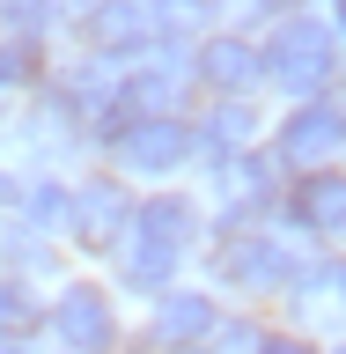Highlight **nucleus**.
I'll return each instance as SVG.
<instances>
[{
	"mask_svg": "<svg viewBox=\"0 0 346 354\" xmlns=\"http://www.w3.org/2000/svg\"><path fill=\"white\" fill-rule=\"evenodd\" d=\"M258 66L287 88V96H317V88L339 74V37H331L325 22H302V15H295V22L273 30V44L258 52Z\"/></svg>",
	"mask_w": 346,
	"mask_h": 354,
	"instance_id": "obj_1",
	"label": "nucleus"
},
{
	"mask_svg": "<svg viewBox=\"0 0 346 354\" xmlns=\"http://www.w3.org/2000/svg\"><path fill=\"white\" fill-rule=\"evenodd\" d=\"M192 229H199V214L184 199H148V207H133V273H140V281H170V266L184 259Z\"/></svg>",
	"mask_w": 346,
	"mask_h": 354,
	"instance_id": "obj_2",
	"label": "nucleus"
},
{
	"mask_svg": "<svg viewBox=\"0 0 346 354\" xmlns=\"http://www.w3.org/2000/svg\"><path fill=\"white\" fill-rule=\"evenodd\" d=\"M52 332H59L66 354H104L110 347V303L96 288H66L59 303H52Z\"/></svg>",
	"mask_w": 346,
	"mask_h": 354,
	"instance_id": "obj_3",
	"label": "nucleus"
},
{
	"mask_svg": "<svg viewBox=\"0 0 346 354\" xmlns=\"http://www.w3.org/2000/svg\"><path fill=\"white\" fill-rule=\"evenodd\" d=\"M331 148H346V111L339 104H302L280 126V155L287 162H325Z\"/></svg>",
	"mask_w": 346,
	"mask_h": 354,
	"instance_id": "obj_4",
	"label": "nucleus"
},
{
	"mask_svg": "<svg viewBox=\"0 0 346 354\" xmlns=\"http://www.w3.org/2000/svg\"><path fill=\"white\" fill-rule=\"evenodd\" d=\"M184 155H192V133L177 126V118H148V126L118 133V162L126 170H177Z\"/></svg>",
	"mask_w": 346,
	"mask_h": 354,
	"instance_id": "obj_5",
	"label": "nucleus"
},
{
	"mask_svg": "<svg viewBox=\"0 0 346 354\" xmlns=\"http://www.w3.org/2000/svg\"><path fill=\"white\" fill-rule=\"evenodd\" d=\"M66 214H74V236H81L88 251H104L118 229H133V207H126V192H118V185H88Z\"/></svg>",
	"mask_w": 346,
	"mask_h": 354,
	"instance_id": "obj_6",
	"label": "nucleus"
},
{
	"mask_svg": "<svg viewBox=\"0 0 346 354\" xmlns=\"http://www.w3.org/2000/svg\"><path fill=\"white\" fill-rule=\"evenodd\" d=\"M214 332V303L206 295H184V288H170L162 303H155V347H192V339H206Z\"/></svg>",
	"mask_w": 346,
	"mask_h": 354,
	"instance_id": "obj_7",
	"label": "nucleus"
},
{
	"mask_svg": "<svg viewBox=\"0 0 346 354\" xmlns=\"http://www.w3.org/2000/svg\"><path fill=\"white\" fill-rule=\"evenodd\" d=\"M221 281H236V288H280L287 281V259L265 236H229V243H221Z\"/></svg>",
	"mask_w": 346,
	"mask_h": 354,
	"instance_id": "obj_8",
	"label": "nucleus"
},
{
	"mask_svg": "<svg viewBox=\"0 0 346 354\" xmlns=\"http://www.w3.org/2000/svg\"><path fill=\"white\" fill-rule=\"evenodd\" d=\"M295 221H302L309 236H346V177H302Z\"/></svg>",
	"mask_w": 346,
	"mask_h": 354,
	"instance_id": "obj_9",
	"label": "nucleus"
},
{
	"mask_svg": "<svg viewBox=\"0 0 346 354\" xmlns=\"http://www.w3.org/2000/svg\"><path fill=\"white\" fill-rule=\"evenodd\" d=\"M199 74H206L214 88H251L265 66H258V52H251L243 37H214L206 52H199Z\"/></svg>",
	"mask_w": 346,
	"mask_h": 354,
	"instance_id": "obj_10",
	"label": "nucleus"
},
{
	"mask_svg": "<svg viewBox=\"0 0 346 354\" xmlns=\"http://www.w3.org/2000/svg\"><path fill=\"white\" fill-rule=\"evenodd\" d=\"M221 207H258V199H273V170H265L258 155H221Z\"/></svg>",
	"mask_w": 346,
	"mask_h": 354,
	"instance_id": "obj_11",
	"label": "nucleus"
},
{
	"mask_svg": "<svg viewBox=\"0 0 346 354\" xmlns=\"http://www.w3.org/2000/svg\"><path fill=\"white\" fill-rule=\"evenodd\" d=\"M206 140H214V148H243V140H251V111H243V104H221L214 118H206Z\"/></svg>",
	"mask_w": 346,
	"mask_h": 354,
	"instance_id": "obj_12",
	"label": "nucleus"
},
{
	"mask_svg": "<svg viewBox=\"0 0 346 354\" xmlns=\"http://www.w3.org/2000/svg\"><path fill=\"white\" fill-rule=\"evenodd\" d=\"M30 44H0V82H30Z\"/></svg>",
	"mask_w": 346,
	"mask_h": 354,
	"instance_id": "obj_13",
	"label": "nucleus"
},
{
	"mask_svg": "<svg viewBox=\"0 0 346 354\" xmlns=\"http://www.w3.org/2000/svg\"><path fill=\"white\" fill-rule=\"evenodd\" d=\"M214 354H258V332H251V325H229V332H214Z\"/></svg>",
	"mask_w": 346,
	"mask_h": 354,
	"instance_id": "obj_14",
	"label": "nucleus"
},
{
	"mask_svg": "<svg viewBox=\"0 0 346 354\" xmlns=\"http://www.w3.org/2000/svg\"><path fill=\"white\" fill-rule=\"evenodd\" d=\"M258 354H309L302 339H258Z\"/></svg>",
	"mask_w": 346,
	"mask_h": 354,
	"instance_id": "obj_15",
	"label": "nucleus"
},
{
	"mask_svg": "<svg viewBox=\"0 0 346 354\" xmlns=\"http://www.w3.org/2000/svg\"><path fill=\"white\" fill-rule=\"evenodd\" d=\"M0 15H15V22H30V15H37V0H0Z\"/></svg>",
	"mask_w": 346,
	"mask_h": 354,
	"instance_id": "obj_16",
	"label": "nucleus"
},
{
	"mask_svg": "<svg viewBox=\"0 0 346 354\" xmlns=\"http://www.w3.org/2000/svg\"><path fill=\"white\" fill-rule=\"evenodd\" d=\"M0 354H22V339H15V332H0Z\"/></svg>",
	"mask_w": 346,
	"mask_h": 354,
	"instance_id": "obj_17",
	"label": "nucleus"
},
{
	"mask_svg": "<svg viewBox=\"0 0 346 354\" xmlns=\"http://www.w3.org/2000/svg\"><path fill=\"white\" fill-rule=\"evenodd\" d=\"M258 8H287V0H258Z\"/></svg>",
	"mask_w": 346,
	"mask_h": 354,
	"instance_id": "obj_18",
	"label": "nucleus"
},
{
	"mask_svg": "<svg viewBox=\"0 0 346 354\" xmlns=\"http://www.w3.org/2000/svg\"><path fill=\"white\" fill-rule=\"evenodd\" d=\"M0 199H8V185H0Z\"/></svg>",
	"mask_w": 346,
	"mask_h": 354,
	"instance_id": "obj_19",
	"label": "nucleus"
}]
</instances>
